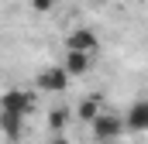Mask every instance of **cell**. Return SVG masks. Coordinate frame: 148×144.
<instances>
[{
	"label": "cell",
	"mask_w": 148,
	"mask_h": 144,
	"mask_svg": "<svg viewBox=\"0 0 148 144\" xmlns=\"http://www.w3.org/2000/svg\"><path fill=\"white\" fill-rule=\"evenodd\" d=\"M3 113L28 117V113H31V96H28V93H21V89H10V93H3Z\"/></svg>",
	"instance_id": "obj_4"
},
{
	"label": "cell",
	"mask_w": 148,
	"mask_h": 144,
	"mask_svg": "<svg viewBox=\"0 0 148 144\" xmlns=\"http://www.w3.org/2000/svg\"><path fill=\"white\" fill-rule=\"evenodd\" d=\"M69 79L73 75L62 69V65L59 69H45V72H38V89L41 93H66L69 89Z\"/></svg>",
	"instance_id": "obj_3"
},
{
	"label": "cell",
	"mask_w": 148,
	"mask_h": 144,
	"mask_svg": "<svg viewBox=\"0 0 148 144\" xmlns=\"http://www.w3.org/2000/svg\"><path fill=\"white\" fill-rule=\"evenodd\" d=\"M52 144H66V141H62V137H59V141H52Z\"/></svg>",
	"instance_id": "obj_8"
},
{
	"label": "cell",
	"mask_w": 148,
	"mask_h": 144,
	"mask_svg": "<svg viewBox=\"0 0 148 144\" xmlns=\"http://www.w3.org/2000/svg\"><path fill=\"white\" fill-rule=\"evenodd\" d=\"M124 130H127L124 117H121V113H110V110H103V113L93 120V137H97V141H114V137H121Z\"/></svg>",
	"instance_id": "obj_1"
},
{
	"label": "cell",
	"mask_w": 148,
	"mask_h": 144,
	"mask_svg": "<svg viewBox=\"0 0 148 144\" xmlns=\"http://www.w3.org/2000/svg\"><path fill=\"white\" fill-rule=\"evenodd\" d=\"M76 113H79V120H83V124H90V127H93V120L103 113V103H100V96H86V100L76 107Z\"/></svg>",
	"instance_id": "obj_6"
},
{
	"label": "cell",
	"mask_w": 148,
	"mask_h": 144,
	"mask_svg": "<svg viewBox=\"0 0 148 144\" xmlns=\"http://www.w3.org/2000/svg\"><path fill=\"white\" fill-rule=\"evenodd\" d=\"M62 69L69 72V75H83V72L90 69V55H79V52H66V62H62Z\"/></svg>",
	"instance_id": "obj_7"
},
{
	"label": "cell",
	"mask_w": 148,
	"mask_h": 144,
	"mask_svg": "<svg viewBox=\"0 0 148 144\" xmlns=\"http://www.w3.org/2000/svg\"><path fill=\"white\" fill-rule=\"evenodd\" d=\"M97 45H100V38H97L93 28H76L66 38V52H79V55H93Z\"/></svg>",
	"instance_id": "obj_2"
},
{
	"label": "cell",
	"mask_w": 148,
	"mask_h": 144,
	"mask_svg": "<svg viewBox=\"0 0 148 144\" xmlns=\"http://www.w3.org/2000/svg\"><path fill=\"white\" fill-rule=\"evenodd\" d=\"M127 130H148V100H134L131 110L124 113Z\"/></svg>",
	"instance_id": "obj_5"
}]
</instances>
